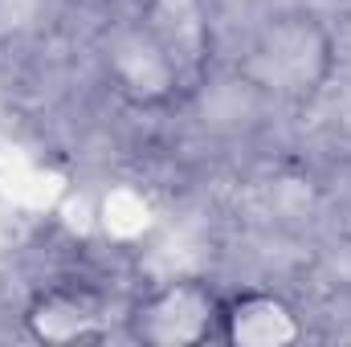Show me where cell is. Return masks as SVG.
<instances>
[{
	"label": "cell",
	"mask_w": 351,
	"mask_h": 347,
	"mask_svg": "<svg viewBox=\"0 0 351 347\" xmlns=\"http://www.w3.org/2000/svg\"><path fill=\"white\" fill-rule=\"evenodd\" d=\"M331 74H335V37L315 12L302 8L265 16L237 62L241 86L282 106L311 102L331 82Z\"/></svg>",
	"instance_id": "cell-1"
},
{
	"label": "cell",
	"mask_w": 351,
	"mask_h": 347,
	"mask_svg": "<svg viewBox=\"0 0 351 347\" xmlns=\"http://www.w3.org/2000/svg\"><path fill=\"white\" fill-rule=\"evenodd\" d=\"M221 294L200 278H176L143 294L127 315V335L147 347H196L217 339Z\"/></svg>",
	"instance_id": "cell-2"
},
{
	"label": "cell",
	"mask_w": 351,
	"mask_h": 347,
	"mask_svg": "<svg viewBox=\"0 0 351 347\" xmlns=\"http://www.w3.org/2000/svg\"><path fill=\"white\" fill-rule=\"evenodd\" d=\"M106 74L114 90L135 106H164L184 86V74L172 62V53L143 21L114 33V41L106 45Z\"/></svg>",
	"instance_id": "cell-3"
},
{
	"label": "cell",
	"mask_w": 351,
	"mask_h": 347,
	"mask_svg": "<svg viewBox=\"0 0 351 347\" xmlns=\"http://www.w3.org/2000/svg\"><path fill=\"white\" fill-rule=\"evenodd\" d=\"M217 339L229 347H290L302 339V319L274 290H237L221 298Z\"/></svg>",
	"instance_id": "cell-4"
},
{
	"label": "cell",
	"mask_w": 351,
	"mask_h": 347,
	"mask_svg": "<svg viewBox=\"0 0 351 347\" xmlns=\"http://www.w3.org/2000/svg\"><path fill=\"white\" fill-rule=\"evenodd\" d=\"M106 307L86 286H49L37 290L25 307V331L37 344H82L102 331Z\"/></svg>",
	"instance_id": "cell-5"
},
{
	"label": "cell",
	"mask_w": 351,
	"mask_h": 347,
	"mask_svg": "<svg viewBox=\"0 0 351 347\" xmlns=\"http://www.w3.org/2000/svg\"><path fill=\"white\" fill-rule=\"evenodd\" d=\"M143 25L160 37V45L172 53V62L180 66L184 78L204 62V49H208V21H204V12H200L196 0H152Z\"/></svg>",
	"instance_id": "cell-6"
}]
</instances>
